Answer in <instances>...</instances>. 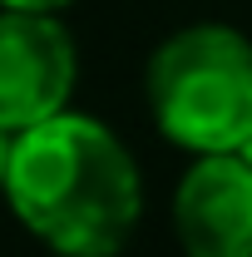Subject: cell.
I'll use <instances>...</instances> for the list:
<instances>
[{"mask_svg":"<svg viewBox=\"0 0 252 257\" xmlns=\"http://www.w3.org/2000/svg\"><path fill=\"white\" fill-rule=\"evenodd\" d=\"M5 203L50 252L114 257L139 227L144 183L114 128L64 109L60 119L15 134Z\"/></svg>","mask_w":252,"mask_h":257,"instance_id":"cell-1","label":"cell"},{"mask_svg":"<svg viewBox=\"0 0 252 257\" xmlns=\"http://www.w3.org/2000/svg\"><path fill=\"white\" fill-rule=\"evenodd\" d=\"M158 134L193 159L242 154L252 139V40L232 25H183L144 69Z\"/></svg>","mask_w":252,"mask_h":257,"instance_id":"cell-2","label":"cell"},{"mask_svg":"<svg viewBox=\"0 0 252 257\" xmlns=\"http://www.w3.org/2000/svg\"><path fill=\"white\" fill-rule=\"evenodd\" d=\"M79 74V50L55 15L0 10V128L25 134L60 119Z\"/></svg>","mask_w":252,"mask_h":257,"instance_id":"cell-3","label":"cell"},{"mask_svg":"<svg viewBox=\"0 0 252 257\" xmlns=\"http://www.w3.org/2000/svg\"><path fill=\"white\" fill-rule=\"evenodd\" d=\"M173 237L188 257H252V163L193 159L173 188Z\"/></svg>","mask_w":252,"mask_h":257,"instance_id":"cell-4","label":"cell"},{"mask_svg":"<svg viewBox=\"0 0 252 257\" xmlns=\"http://www.w3.org/2000/svg\"><path fill=\"white\" fill-rule=\"evenodd\" d=\"M5 10H30V15H55L64 5H74V0H0Z\"/></svg>","mask_w":252,"mask_h":257,"instance_id":"cell-5","label":"cell"},{"mask_svg":"<svg viewBox=\"0 0 252 257\" xmlns=\"http://www.w3.org/2000/svg\"><path fill=\"white\" fill-rule=\"evenodd\" d=\"M10 154H15V134L0 128V193H5V178H10Z\"/></svg>","mask_w":252,"mask_h":257,"instance_id":"cell-6","label":"cell"},{"mask_svg":"<svg viewBox=\"0 0 252 257\" xmlns=\"http://www.w3.org/2000/svg\"><path fill=\"white\" fill-rule=\"evenodd\" d=\"M237 159H247V163H252V139H247V144H242V154H237Z\"/></svg>","mask_w":252,"mask_h":257,"instance_id":"cell-7","label":"cell"}]
</instances>
